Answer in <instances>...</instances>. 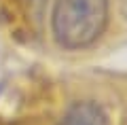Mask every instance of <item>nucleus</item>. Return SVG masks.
Masks as SVG:
<instances>
[{"mask_svg":"<svg viewBox=\"0 0 127 125\" xmlns=\"http://www.w3.org/2000/svg\"><path fill=\"white\" fill-rule=\"evenodd\" d=\"M108 26V0H55L51 13L53 38L62 49H87Z\"/></svg>","mask_w":127,"mask_h":125,"instance_id":"nucleus-1","label":"nucleus"},{"mask_svg":"<svg viewBox=\"0 0 127 125\" xmlns=\"http://www.w3.org/2000/svg\"><path fill=\"white\" fill-rule=\"evenodd\" d=\"M57 125H108V119L97 104L76 102Z\"/></svg>","mask_w":127,"mask_h":125,"instance_id":"nucleus-2","label":"nucleus"},{"mask_svg":"<svg viewBox=\"0 0 127 125\" xmlns=\"http://www.w3.org/2000/svg\"><path fill=\"white\" fill-rule=\"evenodd\" d=\"M125 17H127V4H125Z\"/></svg>","mask_w":127,"mask_h":125,"instance_id":"nucleus-3","label":"nucleus"}]
</instances>
